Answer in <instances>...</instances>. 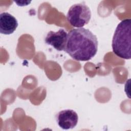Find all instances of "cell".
Wrapping results in <instances>:
<instances>
[{"label":"cell","instance_id":"1","mask_svg":"<svg viewBox=\"0 0 131 131\" xmlns=\"http://www.w3.org/2000/svg\"><path fill=\"white\" fill-rule=\"evenodd\" d=\"M98 39L90 30L84 28L71 30L68 33L64 50L73 59L86 61L96 54Z\"/></svg>","mask_w":131,"mask_h":131},{"label":"cell","instance_id":"2","mask_svg":"<svg viewBox=\"0 0 131 131\" xmlns=\"http://www.w3.org/2000/svg\"><path fill=\"white\" fill-rule=\"evenodd\" d=\"M131 19L122 20L117 26L112 43L113 52L124 59L131 58Z\"/></svg>","mask_w":131,"mask_h":131},{"label":"cell","instance_id":"3","mask_svg":"<svg viewBox=\"0 0 131 131\" xmlns=\"http://www.w3.org/2000/svg\"><path fill=\"white\" fill-rule=\"evenodd\" d=\"M67 20L71 26L77 28H83L91 18V11L84 3L73 5L67 14Z\"/></svg>","mask_w":131,"mask_h":131},{"label":"cell","instance_id":"4","mask_svg":"<svg viewBox=\"0 0 131 131\" xmlns=\"http://www.w3.org/2000/svg\"><path fill=\"white\" fill-rule=\"evenodd\" d=\"M56 119L60 127L63 129H69L77 125L78 116L74 110L67 109L59 112L56 116Z\"/></svg>","mask_w":131,"mask_h":131},{"label":"cell","instance_id":"5","mask_svg":"<svg viewBox=\"0 0 131 131\" xmlns=\"http://www.w3.org/2000/svg\"><path fill=\"white\" fill-rule=\"evenodd\" d=\"M67 36V32L63 29H60L57 32L49 31L45 40L47 44L51 46L56 50L61 51L65 49Z\"/></svg>","mask_w":131,"mask_h":131},{"label":"cell","instance_id":"6","mask_svg":"<svg viewBox=\"0 0 131 131\" xmlns=\"http://www.w3.org/2000/svg\"><path fill=\"white\" fill-rule=\"evenodd\" d=\"M18 26L16 18L8 12L0 14V32L1 34L9 35L13 33Z\"/></svg>","mask_w":131,"mask_h":131}]
</instances>
